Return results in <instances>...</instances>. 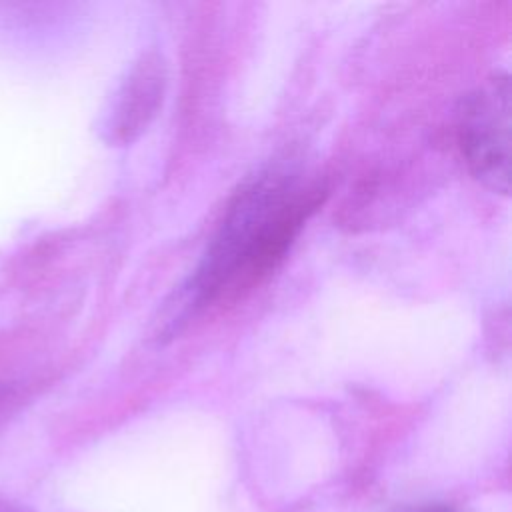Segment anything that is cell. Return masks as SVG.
I'll list each match as a JSON object with an SVG mask.
<instances>
[{
    "label": "cell",
    "instance_id": "obj_1",
    "mask_svg": "<svg viewBox=\"0 0 512 512\" xmlns=\"http://www.w3.org/2000/svg\"><path fill=\"white\" fill-rule=\"evenodd\" d=\"M324 194L318 180L288 168H268L242 184L186 286L182 312L236 298L268 276Z\"/></svg>",
    "mask_w": 512,
    "mask_h": 512
},
{
    "label": "cell",
    "instance_id": "obj_2",
    "mask_svg": "<svg viewBox=\"0 0 512 512\" xmlns=\"http://www.w3.org/2000/svg\"><path fill=\"white\" fill-rule=\"evenodd\" d=\"M458 136L466 164L492 192L508 194L510 182V80L494 74L472 90L458 112Z\"/></svg>",
    "mask_w": 512,
    "mask_h": 512
},
{
    "label": "cell",
    "instance_id": "obj_3",
    "mask_svg": "<svg viewBox=\"0 0 512 512\" xmlns=\"http://www.w3.org/2000/svg\"><path fill=\"white\" fill-rule=\"evenodd\" d=\"M166 88V66L154 52L144 54L124 80L106 130L112 142H132L156 116Z\"/></svg>",
    "mask_w": 512,
    "mask_h": 512
},
{
    "label": "cell",
    "instance_id": "obj_4",
    "mask_svg": "<svg viewBox=\"0 0 512 512\" xmlns=\"http://www.w3.org/2000/svg\"><path fill=\"white\" fill-rule=\"evenodd\" d=\"M396 512H456V510L444 504H420V506H406Z\"/></svg>",
    "mask_w": 512,
    "mask_h": 512
}]
</instances>
